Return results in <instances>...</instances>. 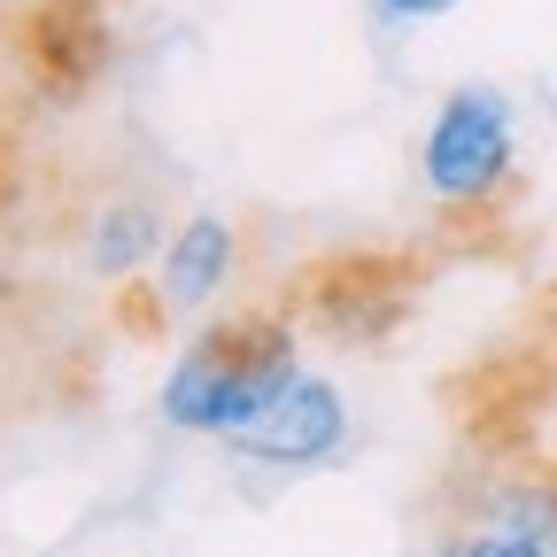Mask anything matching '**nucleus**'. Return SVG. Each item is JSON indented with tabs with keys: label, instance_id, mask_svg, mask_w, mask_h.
Masks as SVG:
<instances>
[{
	"label": "nucleus",
	"instance_id": "423d86ee",
	"mask_svg": "<svg viewBox=\"0 0 557 557\" xmlns=\"http://www.w3.org/2000/svg\"><path fill=\"white\" fill-rule=\"evenodd\" d=\"M233 263H240V233H233V218L201 209V218H186V225H178V240L163 248L156 302H163V310H201V302L233 278Z\"/></svg>",
	"mask_w": 557,
	"mask_h": 557
},
{
	"label": "nucleus",
	"instance_id": "1a4fd4ad",
	"mask_svg": "<svg viewBox=\"0 0 557 557\" xmlns=\"http://www.w3.org/2000/svg\"><path fill=\"white\" fill-rule=\"evenodd\" d=\"M372 9H380L387 24H418V16H449L457 0H372Z\"/></svg>",
	"mask_w": 557,
	"mask_h": 557
},
{
	"label": "nucleus",
	"instance_id": "6e6552de",
	"mask_svg": "<svg viewBox=\"0 0 557 557\" xmlns=\"http://www.w3.org/2000/svg\"><path fill=\"white\" fill-rule=\"evenodd\" d=\"M434 557H549V549H534L527 534H504V527H457L434 542Z\"/></svg>",
	"mask_w": 557,
	"mask_h": 557
},
{
	"label": "nucleus",
	"instance_id": "9d476101",
	"mask_svg": "<svg viewBox=\"0 0 557 557\" xmlns=\"http://www.w3.org/2000/svg\"><path fill=\"white\" fill-rule=\"evenodd\" d=\"M534 341H542L549 357H557V278H549V295L534 302Z\"/></svg>",
	"mask_w": 557,
	"mask_h": 557
},
{
	"label": "nucleus",
	"instance_id": "f03ea898",
	"mask_svg": "<svg viewBox=\"0 0 557 557\" xmlns=\"http://www.w3.org/2000/svg\"><path fill=\"white\" fill-rule=\"evenodd\" d=\"M426 295V256L410 248H341V256H318L287 278V310L302 333H325L341 348H380Z\"/></svg>",
	"mask_w": 557,
	"mask_h": 557
},
{
	"label": "nucleus",
	"instance_id": "7ed1b4c3",
	"mask_svg": "<svg viewBox=\"0 0 557 557\" xmlns=\"http://www.w3.org/2000/svg\"><path fill=\"white\" fill-rule=\"evenodd\" d=\"M426 194L449 209V225H496L519 194V139H511V101L496 86H457L418 148Z\"/></svg>",
	"mask_w": 557,
	"mask_h": 557
},
{
	"label": "nucleus",
	"instance_id": "f257e3e1",
	"mask_svg": "<svg viewBox=\"0 0 557 557\" xmlns=\"http://www.w3.org/2000/svg\"><path fill=\"white\" fill-rule=\"evenodd\" d=\"M295 318L287 310H240L225 325H201L178 364L163 380V426L178 434H209V442H233L248 418L287 387L295 364Z\"/></svg>",
	"mask_w": 557,
	"mask_h": 557
},
{
	"label": "nucleus",
	"instance_id": "39448f33",
	"mask_svg": "<svg viewBox=\"0 0 557 557\" xmlns=\"http://www.w3.org/2000/svg\"><path fill=\"white\" fill-rule=\"evenodd\" d=\"M24 62H32V78L54 101H78L101 70H109L101 0H39V9L24 16Z\"/></svg>",
	"mask_w": 557,
	"mask_h": 557
},
{
	"label": "nucleus",
	"instance_id": "20e7f679",
	"mask_svg": "<svg viewBox=\"0 0 557 557\" xmlns=\"http://www.w3.org/2000/svg\"><path fill=\"white\" fill-rule=\"evenodd\" d=\"M341 442H348V410H341L333 380L295 372L225 449H240L256 465H325V457H341Z\"/></svg>",
	"mask_w": 557,
	"mask_h": 557
},
{
	"label": "nucleus",
	"instance_id": "0eeeda50",
	"mask_svg": "<svg viewBox=\"0 0 557 557\" xmlns=\"http://www.w3.org/2000/svg\"><path fill=\"white\" fill-rule=\"evenodd\" d=\"M148 248H156V218L139 201H124V209H109L101 233H94V271L101 278H132L139 263H148Z\"/></svg>",
	"mask_w": 557,
	"mask_h": 557
}]
</instances>
